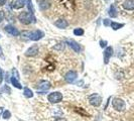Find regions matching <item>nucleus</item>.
<instances>
[{"instance_id":"obj_29","label":"nucleus","mask_w":134,"mask_h":121,"mask_svg":"<svg viewBox=\"0 0 134 121\" xmlns=\"http://www.w3.org/2000/svg\"><path fill=\"white\" fill-rule=\"evenodd\" d=\"M7 2V0H0V6H3Z\"/></svg>"},{"instance_id":"obj_3","label":"nucleus","mask_w":134,"mask_h":121,"mask_svg":"<svg viewBox=\"0 0 134 121\" xmlns=\"http://www.w3.org/2000/svg\"><path fill=\"white\" fill-rule=\"evenodd\" d=\"M112 106L116 111H119V112H122L126 109L125 102L120 98H113L112 99Z\"/></svg>"},{"instance_id":"obj_22","label":"nucleus","mask_w":134,"mask_h":121,"mask_svg":"<svg viewBox=\"0 0 134 121\" xmlns=\"http://www.w3.org/2000/svg\"><path fill=\"white\" fill-rule=\"evenodd\" d=\"M74 34L75 35H83L84 34V29L83 28H75L74 29Z\"/></svg>"},{"instance_id":"obj_28","label":"nucleus","mask_w":134,"mask_h":121,"mask_svg":"<svg viewBox=\"0 0 134 121\" xmlns=\"http://www.w3.org/2000/svg\"><path fill=\"white\" fill-rule=\"evenodd\" d=\"M54 121H68L66 118H64V117H59V118H57Z\"/></svg>"},{"instance_id":"obj_1","label":"nucleus","mask_w":134,"mask_h":121,"mask_svg":"<svg viewBox=\"0 0 134 121\" xmlns=\"http://www.w3.org/2000/svg\"><path fill=\"white\" fill-rule=\"evenodd\" d=\"M18 20L22 24H31L36 22V18L31 12H21L18 15Z\"/></svg>"},{"instance_id":"obj_5","label":"nucleus","mask_w":134,"mask_h":121,"mask_svg":"<svg viewBox=\"0 0 134 121\" xmlns=\"http://www.w3.org/2000/svg\"><path fill=\"white\" fill-rule=\"evenodd\" d=\"M89 103L94 106V107H99L102 103V97L99 94H92L89 96Z\"/></svg>"},{"instance_id":"obj_24","label":"nucleus","mask_w":134,"mask_h":121,"mask_svg":"<svg viewBox=\"0 0 134 121\" xmlns=\"http://www.w3.org/2000/svg\"><path fill=\"white\" fill-rule=\"evenodd\" d=\"M103 23H104V25H105V26H109V25H111V22H110V20L109 19H104L103 20Z\"/></svg>"},{"instance_id":"obj_16","label":"nucleus","mask_w":134,"mask_h":121,"mask_svg":"<svg viewBox=\"0 0 134 121\" xmlns=\"http://www.w3.org/2000/svg\"><path fill=\"white\" fill-rule=\"evenodd\" d=\"M109 15H110V17H113V18H115V17H117V10H116V7H115L114 4H112L111 6H110V8H109Z\"/></svg>"},{"instance_id":"obj_19","label":"nucleus","mask_w":134,"mask_h":121,"mask_svg":"<svg viewBox=\"0 0 134 121\" xmlns=\"http://www.w3.org/2000/svg\"><path fill=\"white\" fill-rule=\"evenodd\" d=\"M24 1V3L26 4L27 8H28V10H29V12H31V13H34V5H32V1L31 0H23Z\"/></svg>"},{"instance_id":"obj_31","label":"nucleus","mask_w":134,"mask_h":121,"mask_svg":"<svg viewBox=\"0 0 134 121\" xmlns=\"http://www.w3.org/2000/svg\"><path fill=\"white\" fill-rule=\"evenodd\" d=\"M0 53H1V47H0Z\"/></svg>"},{"instance_id":"obj_4","label":"nucleus","mask_w":134,"mask_h":121,"mask_svg":"<svg viewBox=\"0 0 134 121\" xmlns=\"http://www.w3.org/2000/svg\"><path fill=\"white\" fill-rule=\"evenodd\" d=\"M63 100V94L60 92H52L47 96V101L52 104L60 103Z\"/></svg>"},{"instance_id":"obj_8","label":"nucleus","mask_w":134,"mask_h":121,"mask_svg":"<svg viewBox=\"0 0 134 121\" xmlns=\"http://www.w3.org/2000/svg\"><path fill=\"white\" fill-rule=\"evenodd\" d=\"M51 87H52V86H51V83L47 82V81H40L38 86H37L38 91H40L41 94L44 93V92H47V91H48V90L51 89Z\"/></svg>"},{"instance_id":"obj_10","label":"nucleus","mask_w":134,"mask_h":121,"mask_svg":"<svg viewBox=\"0 0 134 121\" xmlns=\"http://www.w3.org/2000/svg\"><path fill=\"white\" fill-rule=\"evenodd\" d=\"M4 29H5V31H6L7 34H11V35H13V36H18V35L20 34L19 30H18L15 26L10 25V24L6 25V26L4 27Z\"/></svg>"},{"instance_id":"obj_26","label":"nucleus","mask_w":134,"mask_h":121,"mask_svg":"<svg viewBox=\"0 0 134 121\" xmlns=\"http://www.w3.org/2000/svg\"><path fill=\"white\" fill-rule=\"evenodd\" d=\"M100 46L101 47H105L107 46V41L106 40H100Z\"/></svg>"},{"instance_id":"obj_14","label":"nucleus","mask_w":134,"mask_h":121,"mask_svg":"<svg viewBox=\"0 0 134 121\" xmlns=\"http://www.w3.org/2000/svg\"><path fill=\"white\" fill-rule=\"evenodd\" d=\"M24 5H25V3L23 0H12V2H11V7L13 9H20Z\"/></svg>"},{"instance_id":"obj_18","label":"nucleus","mask_w":134,"mask_h":121,"mask_svg":"<svg viewBox=\"0 0 134 121\" xmlns=\"http://www.w3.org/2000/svg\"><path fill=\"white\" fill-rule=\"evenodd\" d=\"M23 95H24L26 98H31V97H34V92H32L31 89H29V88H24V89H23Z\"/></svg>"},{"instance_id":"obj_13","label":"nucleus","mask_w":134,"mask_h":121,"mask_svg":"<svg viewBox=\"0 0 134 121\" xmlns=\"http://www.w3.org/2000/svg\"><path fill=\"white\" fill-rule=\"evenodd\" d=\"M54 25L58 27V28L64 29V28H66V27L69 26V22H68L66 19H58L54 22Z\"/></svg>"},{"instance_id":"obj_2","label":"nucleus","mask_w":134,"mask_h":121,"mask_svg":"<svg viewBox=\"0 0 134 121\" xmlns=\"http://www.w3.org/2000/svg\"><path fill=\"white\" fill-rule=\"evenodd\" d=\"M22 36H27L28 40L36 41V40H40V38H42L44 36V34L40 29H35L34 31H24L22 34Z\"/></svg>"},{"instance_id":"obj_27","label":"nucleus","mask_w":134,"mask_h":121,"mask_svg":"<svg viewBox=\"0 0 134 121\" xmlns=\"http://www.w3.org/2000/svg\"><path fill=\"white\" fill-rule=\"evenodd\" d=\"M3 71H2V69L0 68V85H1V83H2V81H3Z\"/></svg>"},{"instance_id":"obj_23","label":"nucleus","mask_w":134,"mask_h":121,"mask_svg":"<svg viewBox=\"0 0 134 121\" xmlns=\"http://www.w3.org/2000/svg\"><path fill=\"white\" fill-rule=\"evenodd\" d=\"M12 77L16 78L17 80L19 79V74H18V72H17V70H16V69H12Z\"/></svg>"},{"instance_id":"obj_30","label":"nucleus","mask_w":134,"mask_h":121,"mask_svg":"<svg viewBox=\"0 0 134 121\" xmlns=\"http://www.w3.org/2000/svg\"><path fill=\"white\" fill-rule=\"evenodd\" d=\"M3 114V107H0V116H2Z\"/></svg>"},{"instance_id":"obj_12","label":"nucleus","mask_w":134,"mask_h":121,"mask_svg":"<svg viewBox=\"0 0 134 121\" xmlns=\"http://www.w3.org/2000/svg\"><path fill=\"white\" fill-rule=\"evenodd\" d=\"M67 42H68V45L72 47L76 53H80L81 52V46L77 42V41H75L74 40H68Z\"/></svg>"},{"instance_id":"obj_20","label":"nucleus","mask_w":134,"mask_h":121,"mask_svg":"<svg viewBox=\"0 0 134 121\" xmlns=\"http://www.w3.org/2000/svg\"><path fill=\"white\" fill-rule=\"evenodd\" d=\"M110 26L112 27V29H114V30H118V29H120V28H122V27L124 26V24L113 21V22H111V25H110Z\"/></svg>"},{"instance_id":"obj_32","label":"nucleus","mask_w":134,"mask_h":121,"mask_svg":"<svg viewBox=\"0 0 134 121\" xmlns=\"http://www.w3.org/2000/svg\"><path fill=\"white\" fill-rule=\"evenodd\" d=\"M0 37H1V36H0Z\"/></svg>"},{"instance_id":"obj_15","label":"nucleus","mask_w":134,"mask_h":121,"mask_svg":"<svg viewBox=\"0 0 134 121\" xmlns=\"http://www.w3.org/2000/svg\"><path fill=\"white\" fill-rule=\"evenodd\" d=\"M123 7L126 10H134V0H125L123 2Z\"/></svg>"},{"instance_id":"obj_6","label":"nucleus","mask_w":134,"mask_h":121,"mask_svg":"<svg viewBox=\"0 0 134 121\" xmlns=\"http://www.w3.org/2000/svg\"><path fill=\"white\" fill-rule=\"evenodd\" d=\"M77 78H78V74L75 71H69L67 74L65 75V81L69 84L74 83L75 81L77 80Z\"/></svg>"},{"instance_id":"obj_7","label":"nucleus","mask_w":134,"mask_h":121,"mask_svg":"<svg viewBox=\"0 0 134 121\" xmlns=\"http://www.w3.org/2000/svg\"><path fill=\"white\" fill-rule=\"evenodd\" d=\"M38 52H40L38 46H37V45H34V46H31V47H28L26 50L25 56H26V57H35L36 54H38Z\"/></svg>"},{"instance_id":"obj_11","label":"nucleus","mask_w":134,"mask_h":121,"mask_svg":"<svg viewBox=\"0 0 134 121\" xmlns=\"http://www.w3.org/2000/svg\"><path fill=\"white\" fill-rule=\"evenodd\" d=\"M37 3H38V8L42 11L47 10L51 7V1L49 0H38Z\"/></svg>"},{"instance_id":"obj_25","label":"nucleus","mask_w":134,"mask_h":121,"mask_svg":"<svg viewBox=\"0 0 134 121\" xmlns=\"http://www.w3.org/2000/svg\"><path fill=\"white\" fill-rule=\"evenodd\" d=\"M4 16H5V15H4V12H3L2 10H0V23L4 20Z\"/></svg>"},{"instance_id":"obj_9","label":"nucleus","mask_w":134,"mask_h":121,"mask_svg":"<svg viewBox=\"0 0 134 121\" xmlns=\"http://www.w3.org/2000/svg\"><path fill=\"white\" fill-rule=\"evenodd\" d=\"M113 54V47H107L106 50L104 51L103 53V57H104V64H108L109 60H110V58L112 57Z\"/></svg>"},{"instance_id":"obj_21","label":"nucleus","mask_w":134,"mask_h":121,"mask_svg":"<svg viewBox=\"0 0 134 121\" xmlns=\"http://www.w3.org/2000/svg\"><path fill=\"white\" fill-rule=\"evenodd\" d=\"M10 117H11V112H10L9 110L3 111V114H2V118H3V119L8 120V119H10Z\"/></svg>"},{"instance_id":"obj_17","label":"nucleus","mask_w":134,"mask_h":121,"mask_svg":"<svg viewBox=\"0 0 134 121\" xmlns=\"http://www.w3.org/2000/svg\"><path fill=\"white\" fill-rule=\"evenodd\" d=\"M10 83L13 85V87L17 88V89H22V86H21V84H20L19 81L17 80L16 78H14V77H11V79H10Z\"/></svg>"}]
</instances>
